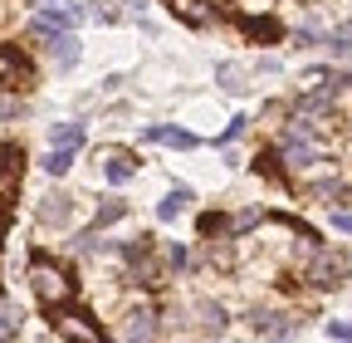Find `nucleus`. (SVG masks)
I'll return each mask as SVG.
<instances>
[{"instance_id":"a211bd4d","label":"nucleus","mask_w":352,"mask_h":343,"mask_svg":"<svg viewBox=\"0 0 352 343\" xmlns=\"http://www.w3.org/2000/svg\"><path fill=\"white\" fill-rule=\"evenodd\" d=\"M328 50H333L338 59H347V54H352V20H347L342 30H333V34H328Z\"/></svg>"},{"instance_id":"2eb2a0df","label":"nucleus","mask_w":352,"mask_h":343,"mask_svg":"<svg viewBox=\"0 0 352 343\" xmlns=\"http://www.w3.org/2000/svg\"><path fill=\"white\" fill-rule=\"evenodd\" d=\"M347 196V182H338V177H323V182H314V201H323V206H338Z\"/></svg>"},{"instance_id":"f3484780","label":"nucleus","mask_w":352,"mask_h":343,"mask_svg":"<svg viewBox=\"0 0 352 343\" xmlns=\"http://www.w3.org/2000/svg\"><path fill=\"white\" fill-rule=\"evenodd\" d=\"M20 338V314L10 304H0V343H15Z\"/></svg>"},{"instance_id":"ddd939ff","label":"nucleus","mask_w":352,"mask_h":343,"mask_svg":"<svg viewBox=\"0 0 352 343\" xmlns=\"http://www.w3.org/2000/svg\"><path fill=\"white\" fill-rule=\"evenodd\" d=\"M186 206H191V191H186V187H176V191H166V196L157 201V221H166V226H171V221L182 216Z\"/></svg>"},{"instance_id":"9b49d317","label":"nucleus","mask_w":352,"mask_h":343,"mask_svg":"<svg viewBox=\"0 0 352 343\" xmlns=\"http://www.w3.org/2000/svg\"><path fill=\"white\" fill-rule=\"evenodd\" d=\"M83 138H88V127H83V123H54V127H50V143L64 147V152H78Z\"/></svg>"},{"instance_id":"b1692460","label":"nucleus","mask_w":352,"mask_h":343,"mask_svg":"<svg viewBox=\"0 0 352 343\" xmlns=\"http://www.w3.org/2000/svg\"><path fill=\"white\" fill-rule=\"evenodd\" d=\"M220 83H226L230 94H240V89H245V74H240L235 64H220Z\"/></svg>"},{"instance_id":"5701e85b","label":"nucleus","mask_w":352,"mask_h":343,"mask_svg":"<svg viewBox=\"0 0 352 343\" xmlns=\"http://www.w3.org/2000/svg\"><path fill=\"white\" fill-rule=\"evenodd\" d=\"M245 127H250V118H245V113H240V118H230V127H226V133H220V138H215V143H220V147H230V143H235V138H245Z\"/></svg>"},{"instance_id":"dca6fc26","label":"nucleus","mask_w":352,"mask_h":343,"mask_svg":"<svg viewBox=\"0 0 352 343\" xmlns=\"http://www.w3.org/2000/svg\"><path fill=\"white\" fill-rule=\"evenodd\" d=\"M69 167H74V152H64V147H50V152H44V172H50V177H64Z\"/></svg>"},{"instance_id":"6ab92c4d","label":"nucleus","mask_w":352,"mask_h":343,"mask_svg":"<svg viewBox=\"0 0 352 343\" xmlns=\"http://www.w3.org/2000/svg\"><path fill=\"white\" fill-rule=\"evenodd\" d=\"M166 265L182 275V270H191V265H196V255H191L186 245H166Z\"/></svg>"},{"instance_id":"bb28decb","label":"nucleus","mask_w":352,"mask_h":343,"mask_svg":"<svg viewBox=\"0 0 352 343\" xmlns=\"http://www.w3.org/2000/svg\"><path fill=\"white\" fill-rule=\"evenodd\" d=\"M333 226H338V231H347V236H352V211H333Z\"/></svg>"},{"instance_id":"aec40b11","label":"nucleus","mask_w":352,"mask_h":343,"mask_svg":"<svg viewBox=\"0 0 352 343\" xmlns=\"http://www.w3.org/2000/svg\"><path fill=\"white\" fill-rule=\"evenodd\" d=\"M259 221H264V211H259V206H250V211H240V216L230 221V231H235V236H245V231H254Z\"/></svg>"},{"instance_id":"6e6552de","label":"nucleus","mask_w":352,"mask_h":343,"mask_svg":"<svg viewBox=\"0 0 352 343\" xmlns=\"http://www.w3.org/2000/svg\"><path fill=\"white\" fill-rule=\"evenodd\" d=\"M142 138H147V143H157V147H176V152H191V147L201 143L196 133H186V127H171V123H152Z\"/></svg>"},{"instance_id":"20e7f679","label":"nucleus","mask_w":352,"mask_h":343,"mask_svg":"<svg viewBox=\"0 0 352 343\" xmlns=\"http://www.w3.org/2000/svg\"><path fill=\"white\" fill-rule=\"evenodd\" d=\"M342 275H347V255H342V250L318 245L314 255H308V270H303V280L314 284V289H333V284H342Z\"/></svg>"},{"instance_id":"7ed1b4c3","label":"nucleus","mask_w":352,"mask_h":343,"mask_svg":"<svg viewBox=\"0 0 352 343\" xmlns=\"http://www.w3.org/2000/svg\"><path fill=\"white\" fill-rule=\"evenodd\" d=\"M54 333H59L64 343H108L103 324L88 314V309H74V304L54 309Z\"/></svg>"},{"instance_id":"f8f14e48","label":"nucleus","mask_w":352,"mask_h":343,"mask_svg":"<svg viewBox=\"0 0 352 343\" xmlns=\"http://www.w3.org/2000/svg\"><path fill=\"white\" fill-rule=\"evenodd\" d=\"M44 45H50V54H54L59 69H74V64H78V39H74V34H50Z\"/></svg>"},{"instance_id":"f257e3e1","label":"nucleus","mask_w":352,"mask_h":343,"mask_svg":"<svg viewBox=\"0 0 352 343\" xmlns=\"http://www.w3.org/2000/svg\"><path fill=\"white\" fill-rule=\"evenodd\" d=\"M318 162H323V123L294 113L284 123V133H279V167L284 172H308Z\"/></svg>"},{"instance_id":"412c9836","label":"nucleus","mask_w":352,"mask_h":343,"mask_svg":"<svg viewBox=\"0 0 352 343\" xmlns=\"http://www.w3.org/2000/svg\"><path fill=\"white\" fill-rule=\"evenodd\" d=\"M245 34H254V39H279V25H274V20H245Z\"/></svg>"},{"instance_id":"423d86ee","label":"nucleus","mask_w":352,"mask_h":343,"mask_svg":"<svg viewBox=\"0 0 352 343\" xmlns=\"http://www.w3.org/2000/svg\"><path fill=\"white\" fill-rule=\"evenodd\" d=\"M30 79H34V64L15 45H0V89H25Z\"/></svg>"},{"instance_id":"c756f323","label":"nucleus","mask_w":352,"mask_h":343,"mask_svg":"<svg viewBox=\"0 0 352 343\" xmlns=\"http://www.w3.org/2000/svg\"><path fill=\"white\" fill-rule=\"evenodd\" d=\"M279 343H289V338H279Z\"/></svg>"},{"instance_id":"c85d7f7f","label":"nucleus","mask_w":352,"mask_h":343,"mask_svg":"<svg viewBox=\"0 0 352 343\" xmlns=\"http://www.w3.org/2000/svg\"><path fill=\"white\" fill-rule=\"evenodd\" d=\"M0 240H6V221H0Z\"/></svg>"},{"instance_id":"f03ea898","label":"nucleus","mask_w":352,"mask_h":343,"mask_svg":"<svg viewBox=\"0 0 352 343\" xmlns=\"http://www.w3.org/2000/svg\"><path fill=\"white\" fill-rule=\"evenodd\" d=\"M25 275H30V289H34V299H39V304L44 309H64V304H74V275L59 265V260H50V255H30V265H25Z\"/></svg>"},{"instance_id":"1a4fd4ad","label":"nucleus","mask_w":352,"mask_h":343,"mask_svg":"<svg viewBox=\"0 0 352 343\" xmlns=\"http://www.w3.org/2000/svg\"><path fill=\"white\" fill-rule=\"evenodd\" d=\"M20 167H25V152L15 147V143H0V191H15V182H20Z\"/></svg>"},{"instance_id":"9d476101","label":"nucleus","mask_w":352,"mask_h":343,"mask_svg":"<svg viewBox=\"0 0 352 343\" xmlns=\"http://www.w3.org/2000/svg\"><path fill=\"white\" fill-rule=\"evenodd\" d=\"M132 172H138V157H132V152H103V177L113 182V187H122L127 177H132Z\"/></svg>"},{"instance_id":"4468645a","label":"nucleus","mask_w":352,"mask_h":343,"mask_svg":"<svg viewBox=\"0 0 352 343\" xmlns=\"http://www.w3.org/2000/svg\"><path fill=\"white\" fill-rule=\"evenodd\" d=\"M127 216V201H118V196H108L98 211H94V231H108V226H118Z\"/></svg>"},{"instance_id":"a878e982","label":"nucleus","mask_w":352,"mask_h":343,"mask_svg":"<svg viewBox=\"0 0 352 343\" xmlns=\"http://www.w3.org/2000/svg\"><path fill=\"white\" fill-rule=\"evenodd\" d=\"M328 333H333V338H342V343H352V324H342V319H333V324H328Z\"/></svg>"},{"instance_id":"cd10ccee","label":"nucleus","mask_w":352,"mask_h":343,"mask_svg":"<svg viewBox=\"0 0 352 343\" xmlns=\"http://www.w3.org/2000/svg\"><path fill=\"white\" fill-rule=\"evenodd\" d=\"M338 83H347V89H352V74H338Z\"/></svg>"},{"instance_id":"0eeeda50","label":"nucleus","mask_w":352,"mask_h":343,"mask_svg":"<svg viewBox=\"0 0 352 343\" xmlns=\"http://www.w3.org/2000/svg\"><path fill=\"white\" fill-rule=\"evenodd\" d=\"M34 216H39V226H69L74 221V196L69 191H50V196L39 201Z\"/></svg>"},{"instance_id":"39448f33","label":"nucleus","mask_w":352,"mask_h":343,"mask_svg":"<svg viewBox=\"0 0 352 343\" xmlns=\"http://www.w3.org/2000/svg\"><path fill=\"white\" fill-rule=\"evenodd\" d=\"M157 333H162V319L152 304H132L122 314V343H157Z\"/></svg>"},{"instance_id":"4be33fe9","label":"nucleus","mask_w":352,"mask_h":343,"mask_svg":"<svg viewBox=\"0 0 352 343\" xmlns=\"http://www.w3.org/2000/svg\"><path fill=\"white\" fill-rule=\"evenodd\" d=\"M201 319H206V324H201L206 333H220V329H226V314H220V304H201Z\"/></svg>"},{"instance_id":"393cba45","label":"nucleus","mask_w":352,"mask_h":343,"mask_svg":"<svg viewBox=\"0 0 352 343\" xmlns=\"http://www.w3.org/2000/svg\"><path fill=\"white\" fill-rule=\"evenodd\" d=\"M215 231H230V216H220V211L201 216V236H215Z\"/></svg>"}]
</instances>
